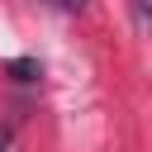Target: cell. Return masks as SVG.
Here are the masks:
<instances>
[{
    "label": "cell",
    "instance_id": "cell-4",
    "mask_svg": "<svg viewBox=\"0 0 152 152\" xmlns=\"http://www.w3.org/2000/svg\"><path fill=\"white\" fill-rule=\"evenodd\" d=\"M52 5H62V10H81L86 0H52Z\"/></svg>",
    "mask_w": 152,
    "mask_h": 152
},
{
    "label": "cell",
    "instance_id": "cell-3",
    "mask_svg": "<svg viewBox=\"0 0 152 152\" xmlns=\"http://www.w3.org/2000/svg\"><path fill=\"white\" fill-rule=\"evenodd\" d=\"M10 138H14V133H10V128H0V152H10Z\"/></svg>",
    "mask_w": 152,
    "mask_h": 152
},
{
    "label": "cell",
    "instance_id": "cell-2",
    "mask_svg": "<svg viewBox=\"0 0 152 152\" xmlns=\"http://www.w3.org/2000/svg\"><path fill=\"white\" fill-rule=\"evenodd\" d=\"M138 14H142V24L152 19V0H138Z\"/></svg>",
    "mask_w": 152,
    "mask_h": 152
},
{
    "label": "cell",
    "instance_id": "cell-1",
    "mask_svg": "<svg viewBox=\"0 0 152 152\" xmlns=\"http://www.w3.org/2000/svg\"><path fill=\"white\" fill-rule=\"evenodd\" d=\"M10 71L19 81H38V62H10Z\"/></svg>",
    "mask_w": 152,
    "mask_h": 152
}]
</instances>
